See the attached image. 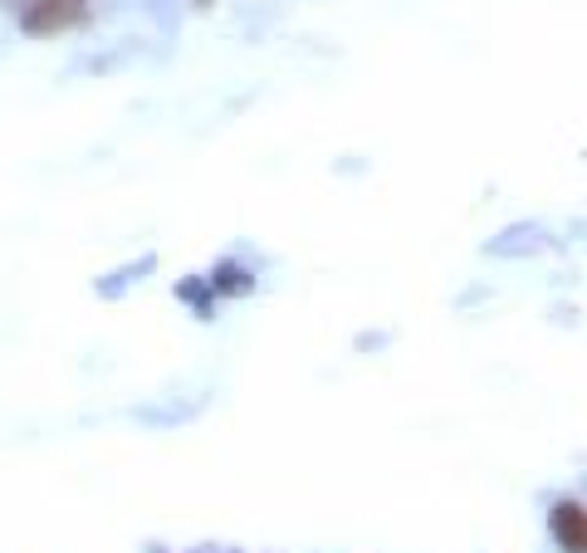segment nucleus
Wrapping results in <instances>:
<instances>
[{"label": "nucleus", "instance_id": "f257e3e1", "mask_svg": "<svg viewBox=\"0 0 587 553\" xmlns=\"http://www.w3.org/2000/svg\"><path fill=\"white\" fill-rule=\"evenodd\" d=\"M74 6H78V0H40V10H30V15H25V25H30V30L64 25V20L74 15Z\"/></svg>", "mask_w": 587, "mask_h": 553}]
</instances>
